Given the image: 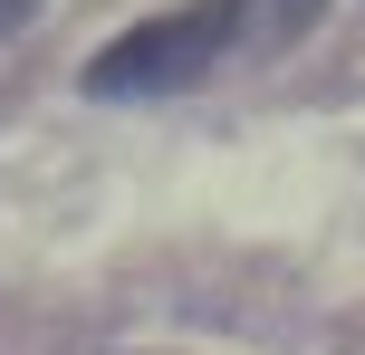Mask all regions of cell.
Instances as JSON below:
<instances>
[{
	"mask_svg": "<svg viewBox=\"0 0 365 355\" xmlns=\"http://www.w3.org/2000/svg\"><path fill=\"white\" fill-rule=\"evenodd\" d=\"M19 10H29V0H0V29H10V19H19Z\"/></svg>",
	"mask_w": 365,
	"mask_h": 355,
	"instance_id": "3",
	"label": "cell"
},
{
	"mask_svg": "<svg viewBox=\"0 0 365 355\" xmlns=\"http://www.w3.org/2000/svg\"><path fill=\"white\" fill-rule=\"evenodd\" d=\"M221 48H231L221 0L173 10V19H135L125 38H106V48L87 58V96H173V87H202Z\"/></svg>",
	"mask_w": 365,
	"mask_h": 355,
	"instance_id": "1",
	"label": "cell"
},
{
	"mask_svg": "<svg viewBox=\"0 0 365 355\" xmlns=\"http://www.w3.org/2000/svg\"><path fill=\"white\" fill-rule=\"evenodd\" d=\"M317 10L327 0H221V29L231 48H289L298 29H317Z\"/></svg>",
	"mask_w": 365,
	"mask_h": 355,
	"instance_id": "2",
	"label": "cell"
}]
</instances>
